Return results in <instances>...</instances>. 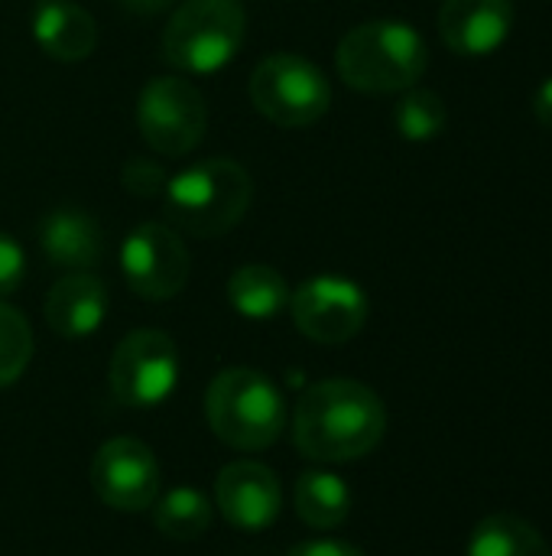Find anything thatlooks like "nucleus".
<instances>
[{
	"label": "nucleus",
	"mask_w": 552,
	"mask_h": 556,
	"mask_svg": "<svg viewBox=\"0 0 552 556\" xmlns=\"http://www.w3.org/2000/svg\"><path fill=\"white\" fill-rule=\"evenodd\" d=\"M387 433L384 401L355 378L312 384L293 414V440L306 459L351 463L368 456Z\"/></svg>",
	"instance_id": "nucleus-1"
},
{
	"label": "nucleus",
	"mask_w": 552,
	"mask_h": 556,
	"mask_svg": "<svg viewBox=\"0 0 552 556\" xmlns=\"http://www.w3.org/2000/svg\"><path fill=\"white\" fill-rule=\"evenodd\" d=\"M335 65L348 88L364 94H394L423 78L429 52L410 23L371 20L342 36Z\"/></svg>",
	"instance_id": "nucleus-2"
},
{
	"label": "nucleus",
	"mask_w": 552,
	"mask_h": 556,
	"mask_svg": "<svg viewBox=\"0 0 552 556\" xmlns=\"http://www.w3.org/2000/svg\"><path fill=\"white\" fill-rule=\"evenodd\" d=\"M166 218L176 231L195 238L228 235L251 208L254 182L251 173L224 156L192 163L166 182Z\"/></svg>",
	"instance_id": "nucleus-3"
},
{
	"label": "nucleus",
	"mask_w": 552,
	"mask_h": 556,
	"mask_svg": "<svg viewBox=\"0 0 552 556\" xmlns=\"http://www.w3.org/2000/svg\"><path fill=\"white\" fill-rule=\"evenodd\" d=\"M205 420L224 446L260 453L283 437L286 401L267 375L224 368L205 391Z\"/></svg>",
	"instance_id": "nucleus-4"
},
{
	"label": "nucleus",
	"mask_w": 552,
	"mask_h": 556,
	"mask_svg": "<svg viewBox=\"0 0 552 556\" xmlns=\"http://www.w3.org/2000/svg\"><path fill=\"white\" fill-rule=\"evenodd\" d=\"M247 13L241 0H182L163 26L159 52L185 75L224 68L244 42Z\"/></svg>",
	"instance_id": "nucleus-5"
},
{
	"label": "nucleus",
	"mask_w": 552,
	"mask_h": 556,
	"mask_svg": "<svg viewBox=\"0 0 552 556\" xmlns=\"http://www.w3.org/2000/svg\"><path fill=\"white\" fill-rule=\"evenodd\" d=\"M247 91L254 108L277 127H309L332 104L325 72L296 52H273L257 62Z\"/></svg>",
	"instance_id": "nucleus-6"
},
{
	"label": "nucleus",
	"mask_w": 552,
	"mask_h": 556,
	"mask_svg": "<svg viewBox=\"0 0 552 556\" xmlns=\"http://www.w3.org/2000/svg\"><path fill=\"white\" fill-rule=\"evenodd\" d=\"M137 127L153 153L185 156L192 153L208 127V108L202 91L179 75L146 81L137 101Z\"/></svg>",
	"instance_id": "nucleus-7"
},
{
	"label": "nucleus",
	"mask_w": 552,
	"mask_h": 556,
	"mask_svg": "<svg viewBox=\"0 0 552 556\" xmlns=\"http://www.w3.org/2000/svg\"><path fill=\"white\" fill-rule=\"evenodd\" d=\"M179 381V349L159 329H133L107 365V384L124 407H156Z\"/></svg>",
	"instance_id": "nucleus-8"
},
{
	"label": "nucleus",
	"mask_w": 552,
	"mask_h": 556,
	"mask_svg": "<svg viewBox=\"0 0 552 556\" xmlns=\"http://www.w3.org/2000/svg\"><path fill=\"white\" fill-rule=\"evenodd\" d=\"M290 313L306 339L319 345H342L364 329L368 296L355 280L322 274L290 293Z\"/></svg>",
	"instance_id": "nucleus-9"
},
{
	"label": "nucleus",
	"mask_w": 552,
	"mask_h": 556,
	"mask_svg": "<svg viewBox=\"0 0 552 556\" xmlns=\"http://www.w3.org/2000/svg\"><path fill=\"white\" fill-rule=\"evenodd\" d=\"M120 270L127 287L150 303L172 300L189 280V251L176 228L159 222L137 225L120 248Z\"/></svg>",
	"instance_id": "nucleus-10"
},
{
	"label": "nucleus",
	"mask_w": 552,
	"mask_h": 556,
	"mask_svg": "<svg viewBox=\"0 0 552 556\" xmlns=\"http://www.w3.org/2000/svg\"><path fill=\"white\" fill-rule=\"evenodd\" d=\"M91 489L114 511H146L159 498V463L146 443L114 437L91 459Z\"/></svg>",
	"instance_id": "nucleus-11"
},
{
	"label": "nucleus",
	"mask_w": 552,
	"mask_h": 556,
	"mask_svg": "<svg viewBox=\"0 0 552 556\" xmlns=\"http://www.w3.org/2000/svg\"><path fill=\"white\" fill-rule=\"evenodd\" d=\"M215 505L231 528L264 531L280 518L283 489L270 466L254 459L228 463L215 479Z\"/></svg>",
	"instance_id": "nucleus-12"
},
{
	"label": "nucleus",
	"mask_w": 552,
	"mask_h": 556,
	"mask_svg": "<svg viewBox=\"0 0 552 556\" xmlns=\"http://www.w3.org/2000/svg\"><path fill=\"white\" fill-rule=\"evenodd\" d=\"M514 26V0H442L439 33L459 55L478 59L501 49Z\"/></svg>",
	"instance_id": "nucleus-13"
},
{
	"label": "nucleus",
	"mask_w": 552,
	"mask_h": 556,
	"mask_svg": "<svg viewBox=\"0 0 552 556\" xmlns=\"http://www.w3.org/2000/svg\"><path fill=\"white\" fill-rule=\"evenodd\" d=\"M107 316V287L88 274H65L46 296V323L62 339H85L98 332Z\"/></svg>",
	"instance_id": "nucleus-14"
},
{
	"label": "nucleus",
	"mask_w": 552,
	"mask_h": 556,
	"mask_svg": "<svg viewBox=\"0 0 552 556\" xmlns=\"http://www.w3.org/2000/svg\"><path fill=\"white\" fill-rule=\"evenodd\" d=\"M39 248L52 267L68 274L91 270L104 254V238L98 222L81 208H52L39 225Z\"/></svg>",
	"instance_id": "nucleus-15"
},
{
	"label": "nucleus",
	"mask_w": 552,
	"mask_h": 556,
	"mask_svg": "<svg viewBox=\"0 0 552 556\" xmlns=\"http://www.w3.org/2000/svg\"><path fill=\"white\" fill-rule=\"evenodd\" d=\"M33 36L46 55L59 62H81L98 46V23L75 0H39L33 10Z\"/></svg>",
	"instance_id": "nucleus-16"
},
{
	"label": "nucleus",
	"mask_w": 552,
	"mask_h": 556,
	"mask_svg": "<svg viewBox=\"0 0 552 556\" xmlns=\"http://www.w3.org/2000/svg\"><path fill=\"white\" fill-rule=\"evenodd\" d=\"M228 300L247 319H273L290 306V283L267 264H244L228 280Z\"/></svg>",
	"instance_id": "nucleus-17"
},
{
	"label": "nucleus",
	"mask_w": 552,
	"mask_h": 556,
	"mask_svg": "<svg viewBox=\"0 0 552 556\" xmlns=\"http://www.w3.org/2000/svg\"><path fill=\"white\" fill-rule=\"evenodd\" d=\"M296 515L316 531H335L351 515V492L332 472H306L293 489Z\"/></svg>",
	"instance_id": "nucleus-18"
},
{
	"label": "nucleus",
	"mask_w": 552,
	"mask_h": 556,
	"mask_svg": "<svg viewBox=\"0 0 552 556\" xmlns=\"http://www.w3.org/2000/svg\"><path fill=\"white\" fill-rule=\"evenodd\" d=\"M468 556H552V551L530 521L498 511L472 531Z\"/></svg>",
	"instance_id": "nucleus-19"
},
{
	"label": "nucleus",
	"mask_w": 552,
	"mask_h": 556,
	"mask_svg": "<svg viewBox=\"0 0 552 556\" xmlns=\"http://www.w3.org/2000/svg\"><path fill=\"white\" fill-rule=\"evenodd\" d=\"M153 508V525L172 541H195L211 525V502L198 489H172Z\"/></svg>",
	"instance_id": "nucleus-20"
},
{
	"label": "nucleus",
	"mask_w": 552,
	"mask_h": 556,
	"mask_svg": "<svg viewBox=\"0 0 552 556\" xmlns=\"http://www.w3.org/2000/svg\"><path fill=\"white\" fill-rule=\"evenodd\" d=\"M446 121H449L446 101L429 88H416V85L407 88V94L394 108V124H397L400 137L413 140V143H426V140L439 137L446 130Z\"/></svg>",
	"instance_id": "nucleus-21"
},
{
	"label": "nucleus",
	"mask_w": 552,
	"mask_h": 556,
	"mask_svg": "<svg viewBox=\"0 0 552 556\" xmlns=\"http://www.w3.org/2000/svg\"><path fill=\"white\" fill-rule=\"evenodd\" d=\"M33 358V329L20 309L0 300V388L20 381Z\"/></svg>",
	"instance_id": "nucleus-22"
},
{
	"label": "nucleus",
	"mask_w": 552,
	"mask_h": 556,
	"mask_svg": "<svg viewBox=\"0 0 552 556\" xmlns=\"http://www.w3.org/2000/svg\"><path fill=\"white\" fill-rule=\"evenodd\" d=\"M120 179H124V189H127V192L143 195V199L163 195V192H166V182H169L166 169H163L156 160H150V156L130 160V163L124 166V176H120Z\"/></svg>",
	"instance_id": "nucleus-23"
},
{
	"label": "nucleus",
	"mask_w": 552,
	"mask_h": 556,
	"mask_svg": "<svg viewBox=\"0 0 552 556\" xmlns=\"http://www.w3.org/2000/svg\"><path fill=\"white\" fill-rule=\"evenodd\" d=\"M26 277V254L23 248L10 238L0 235V296H10Z\"/></svg>",
	"instance_id": "nucleus-24"
},
{
	"label": "nucleus",
	"mask_w": 552,
	"mask_h": 556,
	"mask_svg": "<svg viewBox=\"0 0 552 556\" xmlns=\"http://www.w3.org/2000/svg\"><path fill=\"white\" fill-rule=\"evenodd\" d=\"M286 556H364L358 547L345 544V541H306L296 544Z\"/></svg>",
	"instance_id": "nucleus-25"
},
{
	"label": "nucleus",
	"mask_w": 552,
	"mask_h": 556,
	"mask_svg": "<svg viewBox=\"0 0 552 556\" xmlns=\"http://www.w3.org/2000/svg\"><path fill=\"white\" fill-rule=\"evenodd\" d=\"M534 114L547 130H552V75L534 91Z\"/></svg>",
	"instance_id": "nucleus-26"
},
{
	"label": "nucleus",
	"mask_w": 552,
	"mask_h": 556,
	"mask_svg": "<svg viewBox=\"0 0 552 556\" xmlns=\"http://www.w3.org/2000/svg\"><path fill=\"white\" fill-rule=\"evenodd\" d=\"M124 10H130V13H140V16H153V13H159V10H169L176 0H117Z\"/></svg>",
	"instance_id": "nucleus-27"
}]
</instances>
